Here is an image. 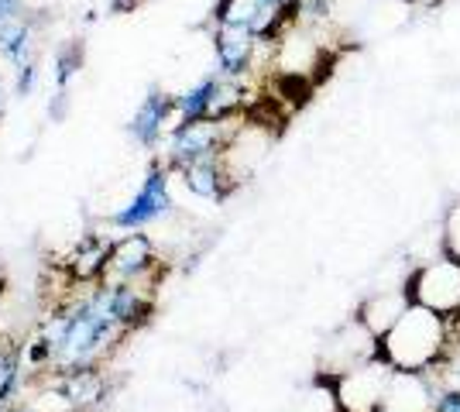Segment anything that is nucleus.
<instances>
[{"instance_id":"obj_1","label":"nucleus","mask_w":460,"mask_h":412,"mask_svg":"<svg viewBox=\"0 0 460 412\" xmlns=\"http://www.w3.org/2000/svg\"><path fill=\"white\" fill-rule=\"evenodd\" d=\"M450 351V316L409 302L388 334L378 337V354L395 372H437Z\"/></svg>"},{"instance_id":"obj_2","label":"nucleus","mask_w":460,"mask_h":412,"mask_svg":"<svg viewBox=\"0 0 460 412\" xmlns=\"http://www.w3.org/2000/svg\"><path fill=\"white\" fill-rule=\"evenodd\" d=\"M405 293L412 302L440 316H460V258L443 255L433 261H422L416 272L409 275Z\"/></svg>"},{"instance_id":"obj_3","label":"nucleus","mask_w":460,"mask_h":412,"mask_svg":"<svg viewBox=\"0 0 460 412\" xmlns=\"http://www.w3.org/2000/svg\"><path fill=\"white\" fill-rule=\"evenodd\" d=\"M395 368L385 361L382 354L371 357L365 364L337 374V406L341 412H378L385 406V395L392 385Z\"/></svg>"},{"instance_id":"obj_4","label":"nucleus","mask_w":460,"mask_h":412,"mask_svg":"<svg viewBox=\"0 0 460 412\" xmlns=\"http://www.w3.org/2000/svg\"><path fill=\"white\" fill-rule=\"evenodd\" d=\"M261 45V35H254V28L248 24H220L217 28V62H220V73H244L254 59Z\"/></svg>"},{"instance_id":"obj_5","label":"nucleus","mask_w":460,"mask_h":412,"mask_svg":"<svg viewBox=\"0 0 460 412\" xmlns=\"http://www.w3.org/2000/svg\"><path fill=\"white\" fill-rule=\"evenodd\" d=\"M409 302H412V299H409L405 289L375 293L365 306H361V316H358V320H361L375 337H382V334H388V330H392V323L409 310Z\"/></svg>"},{"instance_id":"obj_6","label":"nucleus","mask_w":460,"mask_h":412,"mask_svg":"<svg viewBox=\"0 0 460 412\" xmlns=\"http://www.w3.org/2000/svg\"><path fill=\"white\" fill-rule=\"evenodd\" d=\"M429 412H460V385L437 381V392H433V409H429Z\"/></svg>"},{"instance_id":"obj_7","label":"nucleus","mask_w":460,"mask_h":412,"mask_svg":"<svg viewBox=\"0 0 460 412\" xmlns=\"http://www.w3.org/2000/svg\"><path fill=\"white\" fill-rule=\"evenodd\" d=\"M443 248H447V255L460 258V203L447 214V224H443Z\"/></svg>"},{"instance_id":"obj_8","label":"nucleus","mask_w":460,"mask_h":412,"mask_svg":"<svg viewBox=\"0 0 460 412\" xmlns=\"http://www.w3.org/2000/svg\"><path fill=\"white\" fill-rule=\"evenodd\" d=\"M412 4H420V7H440L443 0H412Z\"/></svg>"}]
</instances>
